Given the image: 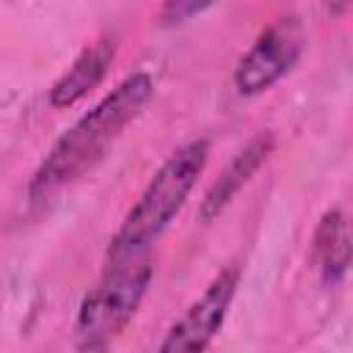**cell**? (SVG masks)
I'll use <instances>...</instances> for the list:
<instances>
[{
	"instance_id": "ba28073f",
	"label": "cell",
	"mask_w": 353,
	"mask_h": 353,
	"mask_svg": "<svg viewBox=\"0 0 353 353\" xmlns=\"http://www.w3.org/2000/svg\"><path fill=\"white\" fill-rule=\"evenodd\" d=\"M314 259L325 284H339L350 268V229L339 207L328 210L314 229Z\"/></svg>"
},
{
	"instance_id": "9c48e42d",
	"label": "cell",
	"mask_w": 353,
	"mask_h": 353,
	"mask_svg": "<svg viewBox=\"0 0 353 353\" xmlns=\"http://www.w3.org/2000/svg\"><path fill=\"white\" fill-rule=\"evenodd\" d=\"M215 0H165L163 3V11H160V19L165 25H179L196 14H201L204 8H210Z\"/></svg>"
},
{
	"instance_id": "277c9868",
	"label": "cell",
	"mask_w": 353,
	"mask_h": 353,
	"mask_svg": "<svg viewBox=\"0 0 353 353\" xmlns=\"http://www.w3.org/2000/svg\"><path fill=\"white\" fill-rule=\"evenodd\" d=\"M303 50V25L298 17L276 19L237 61L234 88L243 97H256L276 85L301 58Z\"/></svg>"
},
{
	"instance_id": "3957f363",
	"label": "cell",
	"mask_w": 353,
	"mask_h": 353,
	"mask_svg": "<svg viewBox=\"0 0 353 353\" xmlns=\"http://www.w3.org/2000/svg\"><path fill=\"white\" fill-rule=\"evenodd\" d=\"M207 154H210L207 138H196V141L179 146L157 168V174L152 176V182L146 185L141 199L124 215L119 232L110 240L108 254L149 248L182 210L188 193L193 190V185L199 182V176L207 165Z\"/></svg>"
},
{
	"instance_id": "7a4b0ae2",
	"label": "cell",
	"mask_w": 353,
	"mask_h": 353,
	"mask_svg": "<svg viewBox=\"0 0 353 353\" xmlns=\"http://www.w3.org/2000/svg\"><path fill=\"white\" fill-rule=\"evenodd\" d=\"M152 251L108 254V265L77 309L74 345L80 350H105L135 317L152 281Z\"/></svg>"
},
{
	"instance_id": "6da1fadb",
	"label": "cell",
	"mask_w": 353,
	"mask_h": 353,
	"mask_svg": "<svg viewBox=\"0 0 353 353\" xmlns=\"http://www.w3.org/2000/svg\"><path fill=\"white\" fill-rule=\"evenodd\" d=\"M152 91H154L152 77L146 72H132L105 99H99L88 113H83L52 143L47 157L33 171L28 185L30 204L47 201L63 185H72L74 179L88 174L105 157V152L113 146L121 130L141 113Z\"/></svg>"
},
{
	"instance_id": "52a82bcc",
	"label": "cell",
	"mask_w": 353,
	"mask_h": 353,
	"mask_svg": "<svg viewBox=\"0 0 353 353\" xmlns=\"http://www.w3.org/2000/svg\"><path fill=\"white\" fill-rule=\"evenodd\" d=\"M113 55H116V44L108 36L94 41V44H88L74 58V63L52 83L50 105L52 108H72L74 102H80L88 91H94L105 80V74H108V69L113 63Z\"/></svg>"
},
{
	"instance_id": "8992f818",
	"label": "cell",
	"mask_w": 353,
	"mask_h": 353,
	"mask_svg": "<svg viewBox=\"0 0 353 353\" xmlns=\"http://www.w3.org/2000/svg\"><path fill=\"white\" fill-rule=\"evenodd\" d=\"M273 149H276V135H273V132H259V135H254V138L232 157V163L221 171V176L210 185L207 196L201 199L199 218H201L204 223L215 221V218L232 204V199L243 190V185H248V179L268 163V157L273 154Z\"/></svg>"
},
{
	"instance_id": "30bf717a",
	"label": "cell",
	"mask_w": 353,
	"mask_h": 353,
	"mask_svg": "<svg viewBox=\"0 0 353 353\" xmlns=\"http://www.w3.org/2000/svg\"><path fill=\"white\" fill-rule=\"evenodd\" d=\"M350 3H353V0H323L325 11H328L331 17H345V14L350 11Z\"/></svg>"
},
{
	"instance_id": "5b68a950",
	"label": "cell",
	"mask_w": 353,
	"mask_h": 353,
	"mask_svg": "<svg viewBox=\"0 0 353 353\" xmlns=\"http://www.w3.org/2000/svg\"><path fill=\"white\" fill-rule=\"evenodd\" d=\"M237 279H240V270L234 265L218 270L215 279L207 284V290L168 328V334L157 345V350L160 353H201V350H207L229 314V306H232V298L237 290Z\"/></svg>"
}]
</instances>
